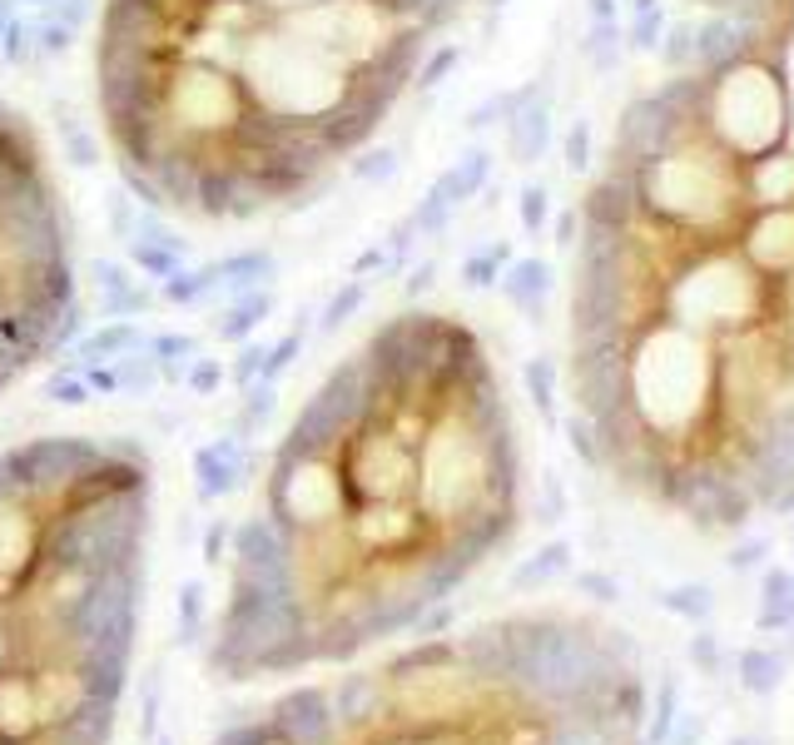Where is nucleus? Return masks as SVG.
<instances>
[{"instance_id": "f257e3e1", "label": "nucleus", "mask_w": 794, "mask_h": 745, "mask_svg": "<svg viewBox=\"0 0 794 745\" xmlns=\"http://www.w3.org/2000/svg\"><path fill=\"white\" fill-rule=\"evenodd\" d=\"M522 522V443L482 338L402 309L289 418L209 621L224 686L363 661L447 627L452 596Z\"/></svg>"}, {"instance_id": "f03ea898", "label": "nucleus", "mask_w": 794, "mask_h": 745, "mask_svg": "<svg viewBox=\"0 0 794 745\" xmlns=\"http://www.w3.org/2000/svg\"><path fill=\"white\" fill-rule=\"evenodd\" d=\"M150 532L154 463L135 438L0 447V745H115Z\"/></svg>"}, {"instance_id": "7ed1b4c3", "label": "nucleus", "mask_w": 794, "mask_h": 745, "mask_svg": "<svg viewBox=\"0 0 794 745\" xmlns=\"http://www.w3.org/2000/svg\"><path fill=\"white\" fill-rule=\"evenodd\" d=\"M645 711L631 631L516 612L313 671L209 745H641Z\"/></svg>"}, {"instance_id": "20e7f679", "label": "nucleus", "mask_w": 794, "mask_h": 745, "mask_svg": "<svg viewBox=\"0 0 794 745\" xmlns=\"http://www.w3.org/2000/svg\"><path fill=\"white\" fill-rule=\"evenodd\" d=\"M760 50V21L750 11H725L710 5V15L696 21V75H725L740 60Z\"/></svg>"}, {"instance_id": "39448f33", "label": "nucleus", "mask_w": 794, "mask_h": 745, "mask_svg": "<svg viewBox=\"0 0 794 745\" xmlns=\"http://www.w3.org/2000/svg\"><path fill=\"white\" fill-rule=\"evenodd\" d=\"M90 279H95V293H100V314L105 318H135L144 314L154 303V293L135 279V269L119 259H95L90 264Z\"/></svg>"}, {"instance_id": "423d86ee", "label": "nucleus", "mask_w": 794, "mask_h": 745, "mask_svg": "<svg viewBox=\"0 0 794 745\" xmlns=\"http://www.w3.org/2000/svg\"><path fill=\"white\" fill-rule=\"evenodd\" d=\"M557 140V125H551V95L541 90L537 100H526L512 119H506V150L516 164H537L541 154Z\"/></svg>"}, {"instance_id": "0eeeda50", "label": "nucleus", "mask_w": 794, "mask_h": 745, "mask_svg": "<svg viewBox=\"0 0 794 745\" xmlns=\"http://www.w3.org/2000/svg\"><path fill=\"white\" fill-rule=\"evenodd\" d=\"M551 264L541 259V254H522V259H512L502 269V279H497V289H502V299L512 303L516 314L537 318L541 309H547V293H551Z\"/></svg>"}, {"instance_id": "6e6552de", "label": "nucleus", "mask_w": 794, "mask_h": 745, "mask_svg": "<svg viewBox=\"0 0 794 745\" xmlns=\"http://www.w3.org/2000/svg\"><path fill=\"white\" fill-rule=\"evenodd\" d=\"M209 264H214V293H224V299H238L248 289H269L279 279V259L269 248H238V254H224V259Z\"/></svg>"}, {"instance_id": "1a4fd4ad", "label": "nucleus", "mask_w": 794, "mask_h": 745, "mask_svg": "<svg viewBox=\"0 0 794 745\" xmlns=\"http://www.w3.org/2000/svg\"><path fill=\"white\" fill-rule=\"evenodd\" d=\"M269 314H273V289H248L238 299H224V309H219V318L209 328L224 344H248L258 328L269 324Z\"/></svg>"}, {"instance_id": "9d476101", "label": "nucleus", "mask_w": 794, "mask_h": 745, "mask_svg": "<svg viewBox=\"0 0 794 745\" xmlns=\"http://www.w3.org/2000/svg\"><path fill=\"white\" fill-rule=\"evenodd\" d=\"M487 184H492V150H467L457 164H447V170L432 179V189H437L452 209H462L467 199L482 195Z\"/></svg>"}, {"instance_id": "9b49d317", "label": "nucleus", "mask_w": 794, "mask_h": 745, "mask_svg": "<svg viewBox=\"0 0 794 745\" xmlns=\"http://www.w3.org/2000/svg\"><path fill=\"white\" fill-rule=\"evenodd\" d=\"M144 328L140 324H129V318H109L105 328H95V334H80L75 338V363H119L125 353H135V348H144Z\"/></svg>"}, {"instance_id": "f8f14e48", "label": "nucleus", "mask_w": 794, "mask_h": 745, "mask_svg": "<svg viewBox=\"0 0 794 745\" xmlns=\"http://www.w3.org/2000/svg\"><path fill=\"white\" fill-rule=\"evenodd\" d=\"M238 463H244V447H238L234 438H219V443L199 447V457H194V473H199V497H205V502L224 497L229 487L238 482Z\"/></svg>"}, {"instance_id": "ddd939ff", "label": "nucleus", "mask_w": 794, "mask_h": 745, "mask_svg": "<svg viewBox=\"0 0 794 745\" xmlns=\"http://www.w3.org/2000/svg\"><path fill=\"white\" fill-rule=\"evenodd\" d=\"M784 651H770V647H750L735 656V676H740V686L750 696H774L780 691V680H784Z\"/></svg>"}, {"instance_id": "4468645a", "label": "nucleus", "mask_w": 794, "mask_h": 745, "mask_svg": "<svg viewBox=\"0 0 794 745\" xmlns=\"http://www.w3.org/2000/svg\"><path fill=\"white\" fill-rule=\"evenodd\" d=\"M55 125H60V140H65V160L75 164V170H95V164L105 160V144H100V135L90 130V125L70 105H55Z\"/></svg>"}, {"instance_id": "2eb2a0df", "label": "nucleus", "mask_w": 794, "mask_h": 745, "mask_svg": "<svg viewBox=\"0 0 794 745\" xmlns=\"http://www.w3.org/2000/svg\"><path fill=\"white\" fill-rule=\"evenodd\" d=\"M516 259V248L506 244V238H492V244H482V248H472L467 259H462V283L472 293H482V289H497V279H502V269Z\"/></svg>"}, {"instance_id": "dca6fc26", "label": "nucleus", "mask_w": 794, "mask_h": 745, "mask_svg": "<svg viewBox=\"0 0 794 745\" xmlns=\"http://www.w3.org/2000/svg\"><path fill=\"white\" fill-rule=\"evenodd\" d=\"M125 254H129V264L144 273V279H170V273H179L184 269V259H189V248H174V244H150V238H140V234H129L125 238Z\"/></svg>"}, {"instance_id": "f3484780", "label": "nucleus", "mask_w": 794, "mask_h": 745, "mask_svg": "<svg viewBox=\"0 0 794 745\" xmlns=\"http://www.w3.org/2000/svg\"><path fill=\"white\" fill-rule=\"evenodd\" d=\"M160 299L174 303V309H189V303L214 299V264H194V269H179L160 283Z\"/></svg>"}, {"instance_id": "a211bd4d", "label": "nucleus", "mask_w": 794, "mask_h": 745, "mask_svg": "<svg viewBox=\"0 0 794 745\" xmlns=\"http://www.w3.org/2000/svg\"><path fill=\"white\" fill-rule=\"evenodd\" d=\"M150 358L160 368V379H184V368L199 358V338L194 334H150Z\"/></svg>"}, {"instance_id": "6ab92c4d", "label": "nucleus", "mask_w": 794, "mask_h": 745, "mask_svg": "<svg viewBox=\"0 0 794 745\" xmlns=\"http://www.w3.org/2000/svg\"><path fill=\"white\" fill-rule=\"evenodd\" d=\"M581 50H586V60L596 70H616L621 66V55H626V31H621V21H591V31H586V40H581Z\"/></svg>"}, {"instance_id": "aec40b11", "label": "nucleus", "mask_w": 794, "mask_h": 745, "mask_svg": "<svg viewBox=\"0 0 794 745\" xmlns=\"http://www.w3.org/2000/svg\"><path fill=\"white\" fill-rule=\"evenodd\" d=\"M645 715H651V721H645V731H641V745H666L670 725H676V715H680V686L670 676L655 686V706Z\"/></svg>"}, {"instance_id": "412c9836", "label": "nucleus", "mask_w": 794, "mask_h": 745, "mask_svg": "<svg viewBox=\"0 0 794 745\" xmlns=\"http://www.w3.org/2000/svg\"><path fill=\"white\" fill-rule=\"evenodd\" d=\"M661 606H666L670 616H680V621H710L715 616V592H710L705 582H686V586H670L666 596H661Z\"/></svg>"}, {"instance_id": "4be33fe9", "label": "nucleus", "mask_w": 794, "mask_h": 745, "mask_svg": "<svg viewBox=\"0 0 794 745\" xmlns=\"http://www.w3.org/2000/svg\"><path fill=\"white\" fill-rule=\"evenodd\" d=\"M363 303H367V279H353V273H348L343 289H338L334 299L323 303V314H318V334H338V328H343L348 318H353L358 309H363Z\"/></svg>"}, {"instance_id": "5701e85b", "label": "nucleus", "mask_w": 794, "mask_h": 745, "mask_svg": "<svg viewBox=\"0 0 794 745\" xmlns=\"http://www.w3.org/2000/svg\"><path fill=\"white\" fill-rule=\"evenodd\" d=\"M462 66V45L457 40H442V45H428V55H422V66H418V75H412V85L418 90H442L447 85V75Z\"/></svg>"}, {"instance_id": "b1692460", "label": "nucleus", "mask_w": 794, "mask_h": 745, "mask_svg": "<svg viewBox=\"0 0 794 745\" xmlns=\"http://www.w3.org/2000/svg\"><path fill=\"white\" fill-rule=\"evenodd\" d=\"M516 219H522V234L526 238H541L551 224V189L541 179L522 184V195H516Z\"/></svg>"}, {"instance_id": "393cba45", "label": "nucleus", "mask_w": 794, "mask_h": 745, "mask_svg": "<svg viewBox=\"0 0 794 745\" xmlns=\"http://www.w3.org/2000/svg\"><path fill=\"white\" fill-rule=\"evenodd\" d=\"M522 379L532 403L541 408V418H557V358H526Z\"/></svg>"}, {"instance_id": "a878e982", "label": "nucleus", "mask_w": 794, "mask_h": 745, "mask_svg": "<svg viewBox=\"0 0 794 745\" xmlns=\"http://www.w3.org/2000/svg\"><path fill=\"white\" fill-rule=\"evenodd\" d=\"M567 567H571V547H567V542H551V547H541L532 562L516 567L512 582L516 586H541V582H551V577H561Z\"/></svg>"}, {"instance_id": "bb28decb", "label": "nucleus", "mask_w": 794, "mask_h": 745, "mask_svg": "<svg viewBox=\"0 0 794 745\" xmlns=\"http://www.w3.org/2000/svg\"><path fill=\"white\" fill-rule=\"evenodd\" d=\"M348 179H358V184H387L397 170H402V160H397V150H358V154H348Z\"/></svg>"}, {"instance_id": "cd10ccee", "label": "nucleus", "mask_w": 794, "mask_h": 745, "mask_svg": "<svg viewBox=\"0 0 794 745\" xmlns=\"http://www.w3.org/2000/svg\"><path fill=\"white\" fill-rule=\"evenodd\" d=\"M661 60H666L670 70H696V15H686V21L666 25V35H661Z\"/></svg>"}, {"instance_id": "c85d7f7f", "label": "nucleus", "mask_w": 794, "mask_h": 745, "mask_svg": "<svg viewBox=\"0 0 794 745\" xmlns=\"http://www.w3.org/2000/svg\"><path fill=\"white\" fill-rule=\"evenodd\" d=\"M666 5H651V11H635L631 21L621 25L626 31V50L645 55V50H661V35H666Z\"/></svg>"}, {"instance_id": "c756f323", "label": "nucleus", "mask_w": 794, "mask_h": 745, "mask_svg": "<svg viewBox=\"0 0 794 745\" xmlns=\"http://www.w3.org/2000/svg\"><path fill=\"white\" fill-rule=\"evenodd\" d=\"M0 60L5 66H31L35 60V15H11V25H5V35H0Z\"/></svg>"}, {"instance_id": "7c9ffc66", "label": "nucleus", "mask_w": 794, "mask_h": 745, "mask_svg": "<svg viewBox=\"0 0 794 745\" xmlns=\"http://www.w3.org/2000/svg\"><path fill=\"white\" fill-rule=\"evenodd\" d=\"M75 25L55 21V15H35V60H60V55H70V45H75Z\"/></svg>"}, {"instance_id": "2f4dec72", "label": "nucleus", "mask_w": 794, "mask_h": 745, "mask_svg": "<svg viewBox=\"0 0 794 745\" xmlns=\"http://www.w3.org/2000/svg\"><path fill=\"white\" fill-rule=\"evenodd\" d=\"M303 338H308V324H303V328H293V334H283L279 344H269V353H264V373H258V379H264V383H279L283 373H289V368L299 363V353H303Z\"/></svg>"}, {"instance_id": "473e14b6", "label": "nucleus", "mask_w": 794, "mask_h": 745, "mask_svg": "<svg viewBox=\"0 0 794 745\" xmlns=\"http://www.w3.org/2000/svg\"><path fill=\"white\" fill-rule=\"evenodd\" d=\"M561 160H567V170L571 174H586L591 170V119H571V130H567V140H561Z\"/></svg>"}, {"instance_id": "72a5a7b5", "label": "nucleus", "mask_w": 794, "mask_h": 745, "mask_svg": "<svg viewBox=\"0 0 794 745\" xmlns=\"http://www.w3.org/2000/svg\"><path fill=\"white\" fill-rule=\"evenodd\" d=\"M567 438H571V453H576L581 463L591 467V473H602V453H596V432H591V422L581 418V412H571V418H567Z\"/></svg>"}, {"instance_id": "f704fd0d", "label": "nucleus", "mask_w": 794, "mask_h": 745, "mask_svg": "<svg viewBox=\"0 0 794 745\" xmlns=\"http://www.w3.org/2000/svg\"><path fill=\"white\" fill-rule=\"evenodd\" d=\"M45 398H50V403H65V408H80V403H90V383L60 368V373H55V379L45 383Z\"/></svg>"}, {"instance_id": "c9c22d12", "label": "nucleus", "mask_w": 794, "mask_h": 745, "mask_svg": "<svg viewBox=\"0 0 794 745\" xmlns=\"http://www.w3.org/2000/svg\"><path fill=\"white\" fill-rule=\"evenodd\" d=\"M184 383H189L194 393H214L219 383H224V358H194L189 368H184Z\"/></svg>"}, {"instance_id": "e433bc0d", "label": "nucleus", "mask_w": 794, "mask_h": 745, "mask_svg": "<svg viewBox=\"0 0 794 745\" xmlns=\"http://www.w3.org/2000/svg\"><path fill=\"white\" fill-rule=\"evenodd\" d=\"M512 115V95H506V90H497V95H487L482 105L472 109V115H467V130H487V125H497V119H506Z\"/></svg>"}, {"instance_id": "4c0bfd02", "label": "nucleus", "mask_w": 794, "mask_h": 745, "mask_svg": "<svg viewBox=\"0 0 794 745\" xmlns=\"http://www.w3.org/2000/svg\"><path fill=\"white\" fill-rule=\"evenodd\" d=\"M690 661H696L705 676H720V671H725V651H720L715 637H690Z\"/></svg>"}, {"instance_id": "58836bf2", "label": "nucleus", "mask_w": 794, "mask_h": 745, "mask_svg": "<svg viewBox=\"0 0 794 745\" xmlns=\"http://www.w3.org/2000/svg\"><path fill=\"white\" fill-rule=\"evenodd\" d=\"M135 219H140V205L129 199V189H125V195L109 199V224H115V238H129V234H135Z\"/></svg>"}, {"instance_id": "ea45409f", "label": "nucleus", "mask_w": 794, "mask_h": 745, "mask_svg": "<svg viewBox=\"0 0 794 745\" xmlns=\"http://www.w3.org/2000/svg\"><path fill=\"white\" fill-rule=\"evenodd\" d=\"M764 557H770V537H755V542H740L725 562H731V572H750V567L764 562Z\"/></svg>"}, {"instance_id": "a19ab883", "label": "nucleus", "mask_w": 794, "mask_h": 745, "mask_svg": "<svg viewBox=\"0 0 794 745\" xmlns=\"http://www.w3.org/2000/svg\"><path fill=\"white\" fill-rule=\"evenodd\" d=\"M264 353H269V344H244V353H238L234 363V383H258V373H264Z\"/></svg>"}, {"instance_id": "79ce46f5", "label": "nucleus", "mask_w": 794, "mask_h": 745, "mask_svg": "<svg viewBox=\"0 0 794 745\" xmlns=\"http://www.w3.org/2000/svg\"><path fill=\"white\" fill-rule=\"evenodd\" d=\"M576 586H581V592H586V596H596V602H602V606L621 602V586H616L606 572H581V577H576Z\"/></svg>"}, {"instance_id": "37998d69", "label": "nucleus", "mask_w": 794, "mask_h": 745, "mask_svg": "<svg viewBox=\"0 0 794 745\" xmlns=\"http://www.w3.org/2000/svg\"><path fill=\"white\" fill-rule=\"evenodd\" d=\"M45 15H55V21H65V25H85L90 21V0H55V5H45Z\"/></svg>"}, {"instance_id": "c03bdc74", "label": "nucleus", "mask_w": 794, "mask_h": 745, "mask_svg": "<svg viewBox=\"0 0 794 745\" xmlns=\"http://www.w3.org/2000/svg\"><path fill=\"white\" fill-rule=\"evenodd\" d=\"M700 735H705V721H700V715H676L666 745H700Z\"/></svg>"}, {"instance_id": "a18cd8bd", "label": "nucleus", "mask_w": 794, "mask_h": 745, "mask_svg": "<svg viewBox=\"0 0 794 745\" xmlns=\"http://www.w3.org/2000/svg\"><path fill=\"white\" fill-rule=\"evenodd\" d=\"M432 279H437V259L412 264V273H408V283H402V293H408V299H418V293L432 289Z\"/></svg>"}, {"instance_id": "49530a36", "label": "nucleus", "mask_w": 794, "mask_h": 745, "mask_svg": "<svg viewBox=\"0 0 794 745\" xmlns=\"http://www.w3.org/2000/svg\"><path fill=\"white\" fill-rule=\"evenodd\" d=\"M576 238H581V209H561L557 214V244L571 248Z\"/></svg>"}, {"instance_id": "de8ad7c7", "label": "nucleus", "mask_w": 794, "mask_h": 745, "mask_svg": "<svg viewBox=\"0 0 794 745\" xmlns=\"http://www.w3.org/2000/svg\"><path fill=\"white\" fill-rule=\"evenodd\" d=\"M373 269H387V248H383V244H373V248L363 254V259L353 264V279H367Z\"/></svg>"}, {"instance_id": "09e8293b", "label": "nucleus", "mask_w": 794, "mask_h": 745, "mask_svg": "<svg viewBox=\"0 0 794 745\" xmlns=\"http://www.w3.org/2000/svg\"><path fill=\"white\" fill-rule=\"evenodd\" d=\"M21 11V5H15V0H0V35H5V25H11V15Z\"/></svg>"}, {"instance_id": "8fccbe9b", "label": "nucleus", "mask_w": 794, "mask_h": 745, "mask_svg": "<svg viewBox=\"0 0 794 745\" xmlns=\"http://www.w3.org/2000/svg\"><path fill=\"white\" fill-rule=\"evenodd\" d=\"M731 745H770V741H764V735H735Z\"/></svg>"}, {"instance_id": "3c124183", "label": "nucleus", "mask_w": 794, "mask_h": 745, "mask_svg": "<svg viewBox=\"0 0 794 745\" xmlns=\"http://www.w3.org/2000/svg\"><path fill=\"white\" fill-rule=\"evenodd\" d=\"M15 5H31V11H45V5H55V0H15Z\"/></svg>"}]
</instances>
